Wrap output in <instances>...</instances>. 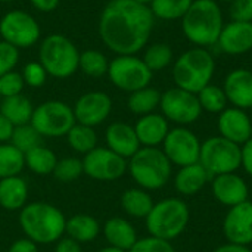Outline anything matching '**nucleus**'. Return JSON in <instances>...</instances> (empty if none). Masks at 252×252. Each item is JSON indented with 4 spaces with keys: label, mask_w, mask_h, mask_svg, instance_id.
<instances>
[{
    "label": "nucleus",
    "mask_w": 252,
    "mask_h": 252,
    "mask_svg": "<svg viewBox=\"0 0 252 252\" xmlns=\"http://www.w3.org/2000/svg\"><path fill=\"white\" fill-rule=\"evenodd\" d=\"M155 16L149 6L136 0H109L99 19L105 46L117 55H136L149 41Z\"/></svg>",
    "instance_id": "f257e3e1"
},
{
    "label": "nucleus",
    "mask_w": 252,
    "mask_h": 252,
    "mask_svg": "<svg viewBox=\"0 0 252 252\" xmlns=\"http://www.w3.org/2000/svg\"><path fill=\"white\" fill-rule=\"evenodd\" d=\"M18 223L25 238L37 245H50L65 235L66 217L53 204L38 201L19 211Z\"/></svg>",
    "instance_id": "f03ea898"
},
{
    "label": "nucleus",
    "mask_w": 252,
    "mask_h": 252,
    "mask_svg": "<svg viewBox=\"0 0 252 252\" xmlns=\"http://www.w3.org/2000/svg\"><path fill=\"white\" fill-rule=\"evenodd\" d=\"M223 27V13L216 0H193L182 18V31L196 47L216 46Z\"/></svg>",
    "instance_id": "7ed1b4c3"
},
{
    "label": "nucleus",
    "mask_w": 252,
    "mask_h": 252,
    "mask_svg": "<svg viewBox=\"0 0 252 252\" xmlns=\"http://www.w3.org/2000/svg\"><path fill=\"white\" fill-rule=\"evenodd\" d=\"M216 71V59L205 47H192L182 53L173 65L176 87L198 93L211 84Z\"/></svg>",
    "instance_id": "20e7f679"
},
{
    "label": "nucleus",
    "mask_w": 252,
    "mask_h": 252,
    "mask_svg": "<svg viewBox=\"0 0 252 252\" xmlns=\"http://www.w3.org/2000/svg\"><path fill=\"white\" fill-rule=\"evenodd\" d=\"M171 162L159 148L142 146L127 162V170L139 188L157 190L164 188L171 177Z\"/></svg>",
    "instance_id": "39448f33"
},
{
    "label": "nucleus",
    "mask_w": 252,
    "mask_h": 252,
    "mask_svg": "<svg viewBox=\"0 0 252 252\" xmlns=\"http://www.w3.org/2000/svg\"><path fill=\"white\" fill-rule=\"evenodd\" d=\"M145 220L149 236L170 242L185 232L189 223V208L179 198H167L154 204Z\"/></svg>",
    "instance_id": "423d86ee"
},
{
    "label": "nucleus",
    "mask_w": 252,
    "mask_h": 252,
    "mask_svg": "<svg viewBox=\"0 0 252 252\" xmlns=\"http://www.w3.org/2000/svg\"><path fill=\"white\" fill-rule=\"evenodd\" d=\"M38 56L47 75L55 78H68L78 69L80 52L75 44L62 34L47 35L40 46Z\"/></svg>",
    "instance_id": "0eeeda50"
},
{
    "label": "nucleus",
    "mask_w": 252,
    "mask_h": 252,
    "mask_svg": "<svg viewBox=\"0 0 252 252\" xmlns=\"http://www.w3.org/2000/svg\"><path fill=\"white\" fill-rule=\"evenodd\" d=\"M199 164L211 177L236 173L242 167V146L221 136L210 137L201 143Z\"/></svg>",
    "instance_id": "6e6552de"
},
{
    "label": "nucleus",
    "mask_w": 252,
    "mask_h": 252,
    "mask_svg": "<svg viewBox=\"0 0 252 252\" xmlns=\"http://www.w3.org/2000/svg\"><path fill=\"white\" fill-rule=\"evenodd\" d=\"M72 108L61 100H47L34 108L30 124L41 137H63L75 124Z\"/></svg>",
    "instance_id": "1a4fd4ad"
},
{
    "label": "nucleus",
    "mask_w": 252,
    "mask_h": 252,
    "mask_svg": "<svg viewBox=\"0 0 252 252\" xmlns=\"http://www.w3.org/2000/svg\"><path fill=\"white\" fill-rule=\"evenodd\" d=\"M152 71L146 66L142 58L136 55H117L109 62L108 77L111 83L123 92L133 93L148 87L152 80Z\"/></svg>",
    "instance_id": "9d476101"
},
{
    "label": "nucleus",
    "mask_w": 252,
    "mask_h": 252,
    "mask_svg": "<svg viewBox=\"0 0 252 252\" xmlns=\"http://www.w3.org/2000/svg\"><path fill=\"white\" fill-rule=\"evenodd\" d=\"M0 34L3 41L16 49H28L40 38L38 22L24 10H10L0 19Z\"/></svg>",
    "instance_id": "9b49d317"
},
{
    "label": "nucleus",
    "mask_w": 252,
    "mask_h": 252,
    "mask_svg": "<svg viewBox=\"0 0 252 252\" xmlns=\"http://www.w3.org/2000/svg\"><path fill=\"white\" fill-rule=\"evenodd\" d=\"M159 108L162 111V115L168 121L176 123L179 126L192 124L202 114L198 96L180 87H173L164 92L161 94Z\"/></svg>",
    "instance_id": "f8f14e48"
},
{
    "label": "nucleus",
    "mask_w": 252,
    "mask_h": 252,
    "mask_svg": "<svg viewBox=\"0 0 252 252\" xmlns=\"http://www.w3.org/2000/svg\"><path fill=\"white\" fill-rule=\"evenodd\" d=\"M83 171L87 177L97 182H114L127 171V159L109 148L96 146L83 158Z\"/></svg>",
    "instance_id": "ddd939ff"
},
{
    "label": "nucleus",
    "mask_w": 252,
    "mask_h": 252,
    "mask_svg": "<svg viewBox=\"0 0 252 252\" xmlns=\"http://www.w3.org/2000/svg\"><path fill=\"white\" fill-rule=\"evenodd\" d=\"M162 151L171 164L186 167L199 162L201 142L189 128L176 127L168 131L162 143Z\"/></svg>",
    "instance_id": "4468645a"
},
{
    "label": "nucleus",
    "mask_w": 252,
    "mask_h": 252,
    "mask_svg": "<svg viewBox=\"0 0 252 252\" xmlns=\"http://www.w3.org/2000/svg\"><path fill=\"white\" fill-rule=\"evenodd\" d=\"M72 111L78 124L94 128L111 115L112 100L105 92H87L77 99Z\"/></svg>",
    "instance_id": "2eb2a0df"
},
{
    "label": "nucleus",
    "mask_w": 252,
    "mask_h": 252,
    "mask_svg": "<svg viewBox=\"0 0 252 252\" xmlns=\"http://www.w3.org/2000/svg\"><path fill=\"white\" fill-rule=\"evenodd\" d=\"M223 232L230 244L245 247L252 244V202L245 201L229 210L223 223Z\"/></svg>",
    "instance_id": "dca6fc26"
},
{
    "label": "nucleus",
    "mask_w": 252,
    "mask_h": 252,
    "mask_svg": "<svg viewBox=\"0 0 252 252\" xmlns=\"http://www.w3.org/2000/svg\"><path fill=\"white\" fill-rule=\"evenodd\" d=\"M219 131L220 136L242 146L252 137V120L251 117L239 108L230 106L226 108L219 115Z\"/></svg>",
    "instance_id": "f3484780"
},
{
    "label": "nucleus",
    "mask_w": 252,
    "mask_h": 252,
    "mask_svg": "<svg viewBox=\"0 0 252 252\" xmlns=\"http://www.w3.org/2000/svg\"><path fill=\"white\" fill-rule=\"evenodd\" d=\"M211 190L214 198L229 208L248 201V185L236 173H227L213 177Z\"/></svg>",
    "instance_id": "a211bd4d"
},
{
    "label": "nucleus",
    "mask_w": 252,
    "mask_h": 252,
    "mask_svg": "<svg viewBox=\"0 0 252 252\" xmlns=\"http://www.w3.org/2000/svg\"><path fill=\"white\" fill-rule=\"evenodd\" d=\"M217 46L227 55H244L252 49V22L232 21L226 24Z\"/></svg>",
    "instance_id": "6ab92c4d"
},
{
    "label": "nucleus",
    "mask_w": 252,
    "mask_h": 252,
    "mask_svg": "<svg viewBox=\"0 0 252 252\" xmlns=\"http://www.w3.org/2000/svg\"><path fill=\"white\" fill-rule=\"evenodd\" d=\"M229 103L239 109H252V71L236 68L230 71L223 87Z\"/></svg>",
    "instance_id": "aec40b11"
},
{
    "label": "nucleus",
    "mask_w": 252,
    "mask_h": 252,
    "mask_svg": "<svg viewBox=\"0 0 252 252\" xmlns=\"http://www.w3.org/2000/svg\"><path fill=\"white\" fill-rule=\"evenodd\" d=\"M105 140L106 148L126 159H130L142 148L134 127L123 121H115L108 126L105 131Z\"/></svg>",
    "instance_id": "412c9836"
},
{
    "label": "nucleus",
    "mask_w": 252,
    "mask_h": 252,
    "mask_svg": "<svg viewBox=\"0 0 252 252\" xmlns=\"http://www.w3.org/2000/svg\"><path fill=\"white\" fill-rule=\"evenodd\" d=\"M134 130L142 146L158 148L159 145L164 143L170 131V124L162 114L152 112L148 115H142L137 120Z\"/></svg>",
    "instance_id": "4be33fe9"
},
{
    "label": "nucleus",
    "mask_w": 252,
    "mask_h": 252,
    "mask_svg": "<svg viewBox=\"0 0 252 252\" xmlns=\"http://www.w3.org/2000/svg\"><path fill=\"white\" fill-rule=\"evenodd\" d=\"M108 245L123 251H130L137 242V232L134 226L123 217H111L102 227Z\"/></svg>",
    "instance_id": "5701e85b"
},
{
    "label": "nucleus",
    "mask_w": 252,
    "mask_h": 252,
    "mask_svg": "<svg viewBox=\"0 0 252 252\" xmlns=\"http://www.w3.org/2000/svg\"><path fill=\"white\" fill-rule=\"evenodd\" d=\"M28 201V185L21 176L0 180V207L6 211H21Z\"/></svg>",
    "instance_id": "b1692460"
},
{
    "label": "nucleus",
    "mask_w": 252,
    "mask_h": 252,
    "mask_svg": "<svg viewBox=\"0 0 252 252\" xmlns=\"http://www.w3.org/2000/svg\"><path fill=\"white\" fill-rule=\"evenodd\" d=\"M210 177L211 176L199 162L180 167V170L174 177V188L180 195L192 196L204 189Z\"/></svg>",
    "instance_id": "393cba45"
},
{
    "label": "nucleus",
    "mask_w": 252,
    "mask_h": 252,
    "mask_svg": "<svg viewBox=\"0 0 252 252\" xmlns=\"http://www.w3.org/2000/svg\"><path fill=\"white\" fill-rule=\"evenodd\" d=\"M100 232L102 227L99 221L90 214H75L71 219H66L65 233L81 245L93 242Z\"/></svg>",
    "instance_id": "a878e982"
},
{
    "label": "nucleus",
    "mask_w": 252,
    "mask_h": 252,
    "mask_svg": "<svg viewBox=\"0 0 252 252\" xmlns=\"http://www.w3.org/2000/svg\"><path fill=\"white\" fill-rule=\"evenodd\" d=\"M34 106L28 97L22 94L3 97L0 102V114H3L15 127L28 124L31 121Z\"/></svg>",
    "instance_id": "bb28decb"
},
{
    "label": "nucleus",
    "mask_w": 252,
    "mask_h": 252,
    "mask_svg": "<svg viewBox=\"0 0 252 252\" xmlns=\"http://www.w3.org/2000/svg\"><path fill=\"white\" fill-rule=\"evenodd\" d=\"M154 207V201L148 190L142 188L127 189L121 195V208L123 211L134 219H146Z\"/></svg>",
    "instance_id": "cd10ccee"
},
{
    "label": "nucleus",
    "mask_w": 252,
    "mask_h": 252,
    "mask_svg": "<svg viewBox=\"0 0 252 252\" xmlns=\"http://www.w3.org/2000/svg\"><path fill=\"white\" fill-rule=\"evenodd\" d=\"M24 158H25V167L37 176L52 174L58 162L56 154L43 145H38L31 151L25 152Z\"/></svg>",
    "instance_id": "c85d7f7f"
},
{
    "label": "nucleus",
    "mask_w": 252,
    "mask_h": 252,
    "mask_svg": "<svg viewBox=\"0 0 252 252\" xmlns=\"http://www.w3.org/2000/svg\"><path fill=\"white\" fill-rule=\"evenodd\" d=\"M161 92L154 87H143L133 93H130L127 106L136 115H148L152 114L161 103Z\"/></svg>",
    "instance_id": "c756f323"
},
{
    "label": "nucleus",
    "mask_w": 252,
    "mask_h": 252,
    "mask_svg": "<svg viewBox=\"0 0 252 252\" xmlns=\"http://www.w3.org/2000/svg\"><path fill=\"white\" fill-rule=\"evenodd\" d=\"M69 148L77 154L86 155L97 146V134L93 127L75 123L74 127L65 136Z\"/></svg>",
    "instance_id": "7c9ffc66"
},
{
    "label": "nucleus",
    "mask_w": 252,
    "mask_h": 252,
    "mask_svg": "<svg viewBox=\"0 0 252 252\" xmlns=\"http://www.w3.org/2000/svg\"><path fill=\"white\" fill-rule=\"evenodd\" d=\"M25 167L24 154L12 143H0V180L19 176Z\"/></svg>",
    "instance_id": "2f4dec72"
},
{
    "label": "nucleus",
    "mask_w": 252,
    "mask_h": 252,
    "mask_svg": "<svg viewBox=\"0 0 252 252\" xmlns=\"http://www.w3.org/2000/svg\"><path fill=\"white\" fill-rule=\"evenodd\" d=\"M192 3L193 0H152L149 9L155 18L164 21H174L182 19L192 6Z\"/></svg>",
    "instance_id": "473e14b6"
},
{
    "label": "nucleus",
    "mask_w": 252,
    "mask_h": 252,
    "mask_svg": "<svg viewBox=\"0 0 252 252\" xmlns=\"http://www.w3.org/2000/svg\"><path fill=\"white\" fill-rule=\"evenodd\" d=\"M199 105L202 111H207L210 114H220L227 108V96L223 90V87L208 84L201 92L196 93Z\"/></svg>",
    "instance_id": "72a5a7b5"
},
{
    "label": "nucleus",
    "mask_w": 252,
    "mask_h": 252,
    "mask_svg": "<svg viewBox=\"0 0 252 252\" xmlns=\"http://www.w3.org/2000/svg\"><path fill=\"white\" fill-rule=\"evenodd\" d=\"M108 66L109 62L106 56L99 52V50H84L80 53V61H78V69H81L86 75L99 78L105 74H108Z\"/></svg>",
    "instance_id": "f704fd0d"
},
{
    "label": "nucleus",
    "mask_w": 252,
    "mask_h": 252,
    "mask_svg": "<svg viewBox=\"0 0 252 252\" xmlns=\"http://www.w3.org/2000/svg\"><path fill=\"white\" fill-rule=\"evenodd\" d=\"M142 59L152 72L162 71L173 62V49L167 43H154L145 50Z\"/></svg>",
    "instance_id": "c9c22d12"
},
{
    "label": "nucleus",
    "mask_w": 252,
    "mask_h": 252,
    "mask_svg": "<svg viewBox=\"0 0 252 252\" xmlns=\"http://www.w3.org/2000/svg\"><path fill=\"white\" fill-rule=\"evenodd\" d=\"M41 139L43 137L38 134V131L28 123V124L15 127L12 139H10L9 143H12L22 154H25V152L31 151L32 148L41 145Z\"/></svg>",
    "instance_id": "e433bc0d"
},
{
    "label": "nucleus",
    "mask_w": 252,
    "mask_h": 252,
    "mask_svg": "<svg viewBox=\"0 0 252 252\" xmlns=\"http://www.w3.org/2000/svg\"><path fill=\"white\" fill-rule=\"evenodd\" d=\"M53 177L62 183H71L84 174L83 171V159L75 157H65L62 159H58L56 167L53 170Z\"/></svg>",
    "instance_id": "4c0bfd02"
},
{
    "label": "nucleus",
    "mask_w": 252,
    "mask_h": 252,
    "mask_svg": "<svg viewBox=\"0 0 252 252\" xmlns=\"http://www.w3.org/2000/svg\"><path fill=\"white\" fill-rule=\"evenodd\" d=\"M128 252H176V250L168 241L148 236V238L137 239V242Z\"/></svg>",
    "instance_id": "58836bf2"
},
{
    "label": "nucleus",
    "mask_w": 252,
    "mask_h": 252,
    "mask_svg": "<svg viewBox=\"0 0 252 252\" xmlns=\"http://www.w3.org/2000/svg\"><path fill=\"white\" fill-rule=\"evenodd\" d=\"M25 83L19 72L10 71L0 77V96L1 97H10L21 94Z\"/></svg>",
    "instance_id": "ea45409f"
},
{
    "label": "nucleus",
    "mask_w": 252,
    "mask_h": 252,
    "mask_svg": "<svg viewBox=\"0 0 252 252\" xmlns=\"http://www.w3.org/2000/svg\"><path fill=\"white\" fill-rule=\"evenodd\" d=\"M24 83L30 87H41L46 83L47 72L40 62H28L21 72Z\"/></svg>",
    "instance_id": "a19ab883"
},
{
    "label": "nucleus",
    "mask_w": 252,
    "mask_h": 252,
    "mask_svg": "<svg viewBox=\"0 0 252 252\" xmlns=\"http://www.w3.org/2000/svg\"><path fill=\"white\" fill-rule=\"evenodd\" d=\"M18 61H19L18 49L1 40L0 41V77L13 71Z\"/></svg>",
    "instance_id": "79ce46f5"
},
{
    "label": "nucleus",
    "mask_w": 252,
    "mask_h": 252,
    "mask_svg": "<svg viewBox=\"0 0 252 252\" xmlns=\"http://www.w3.org/2000/svg\"><path fill=\"white\" fill-rule=\"evenodd\" d=\"M229 13L232 21L252 22V0H233Z\"/></svg>",
    "instance_id": "37998d69"
},
{
    "label": "nucleus",
    "mask_w": 252,
    "mask_h": 252,
    "mask_svg": "<svg viewBox=\"0 0 252 252\" xmlns=\"http://www.w3.org/2000/svg\"><path fill=\"white\" fill-rule=\"evenodd\" d=\"M53 252H83L81 250V244H78L77 241H74L69 236H62L56 244H55V250Z\"/></svg>",
    "instance_id": "c03bdc74"
},
{
    "label": "nucleus",
    "mask_w": 252,
    "mask_h": 252,
    "mask_svg": "<svg viewBox=\"0 0 252 252\" xmlns=\"http://www.w3.org/2000/svg\"><path fill=\"white\" fill-rule=\"evenodd\" d=\"M7 252H38V245L32 241H30L28 238H19L16 239L10 247Z\"/></svg>",
    "instance_id": "a18cd8bd"
},
{
    "label": "nucleus",
    "mask_w": 252,
    "mask_h": 252,
    "mask_svg": "<svg viewBox=\"0 0 252 252\" xmlns=\"http://www.w3.org/2000/svg\"><path fill=\"white\" fill-rule=\"evenodd\" d=\"M15 126L3 115L0 114V143H9L13 134Z\"/></svg>",
    "instance_id": "49530a36"
},
{
    "label": "nucleus",
    "mask_w": 252,
    "mask_h": 252,
    "mask_svg": "<svg viewBox=\"0 0 252 252\" xmlns=\"http://www.w3.org/2000/svg\"><path fill=\"white\" fill-rule=\"evenodd\" d=\"M242 167L252 177V137L242 145Z\"/></svg>",
    "instance_id": "de8ad7c7"
},
{
    "label": "nucleus",
    "mask_w": 252,
    "mask_h": 252,
    "mask_svg": "<svg viewBox=\"0 0 252 252\" xmlns=\"http://www.w3.org/2000/svg\"><path fill=\"white\" fill-rule=\"evenodd\" d=\"M30 1L40 12H53L59 4V0H30Z\"/></svg>",
    "instance_id": "09e8293b"
},
{
    "label": "nucleus",
    "mask_w": 252,
    "mask_h": 252,
    "mask_svg": "<svg viewBox=\"0 0 252 252\" xmlns=\"http://www.w3.org/2000/svg\"><path fill=\"white\" fill-rule=\"evenodd\" d=\"M214 252H252L248 247L245 245H238V244H226V245H221L219 248H216Z\"/></svg>",
    "instance_id": "8fccbe9b"
},
{
    "label": "nucleus",
    "mask_w": 252,
    "mask_h": 252,
    "mask_svg": "<svg viewBox=\"0 0 252 252\" xmlns=\"http://www.w3.org/2000/svg\"><path fill=\"white\" fill-rule=\"evenodd\" d=\"M96 252H127V251H123V250H118V248H115V247L108 245V247H103V248L97 250Z\"/></svg>",
    "instance_id": "3c124183"
},
{
    "label": "nucleus",
    "mask_w": 252,
    "mask_h": 252,
    "mask_svg": "<svg viewBox=\"0 0 252 252\" xmlns=\"http://www.w3.org/2000/svg\"><path fill=\"white\" fill-rule=\"evenodd\" d=\"M136 1H139V3H142V4H146V6H148V4H151L152 0H136Z\"/></svg>",
    "instance_id": "603ef678"
},
{
    "label": "nucleus",
    "mask_w": 252,
    "mask_h": 252,
    "mask_svg": "<svg viewBox=\"0 0 252 252\" xmlns=\"http://www.w3.org/2000/svg\"><path fill=\"white\" fill-rule=\"evenodd\" d=\"M1 3H9V1H13V0H0Z\"/></svg>",
    "instance_id": "864d4df0"
},
{
    "label": "nucleus",
    "mask_w": 252,
    "mask_h": 252,
    "mask_svg": "<svg viewBox=\"0 0 252 252\" xmlns=\"http://www.w3.org/2000/svg\"><path fill=\"white\" fill-rule=\"evenodd\" d=\"M221 1H226V3H232L233 0H221Z\"/></svg>",
    "instance_id": "5fc2aeb1"
},
{
    "label": "nucleus",
    "mask_w": 252,
    "mask_h": 252,
    "mask_svg": "<svg viewBox=\"0 0 252 252\" xmlns=\"http://www.w3.org/2000/svg\"><path fill=\"white\" fill-rule=\"evenodd\" d=\"M0 102H1V96H0Z\"/></svg>",
    "instance_id": "6e6d98bb"
},
{
    "label": "nucleus",
    "mask_w": 252,
    "mask_h": 252,
    "mask_svg": "<svg viewBox=\"0 0 252 252\" xmlns=\"http://www.w3.org/2000/svg\"><path fill=\"white\" fill-rule=\"evenodd\" d=\"M251 120H252V117H251Z\"/></svg>",
    "instance_id": "4d7b16f0"
}]
</instances>
